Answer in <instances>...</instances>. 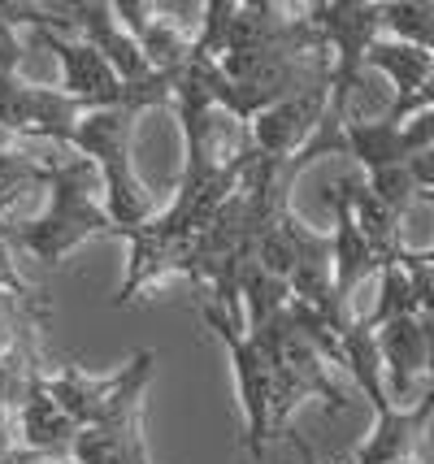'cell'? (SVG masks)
Here are the masks:
<instances>
[{
	"mask_svg": "<svg viewBox=\"0 0 434 464\" xmlns=\"http://www.w3.org/2000/svg\"><path fill=\"white\" fill-rule=\"evenodd\" d=\"M421 256H426V261H434V247H421Z\"/></svg>",
	"mask_w": 434,
	"mask_h": 464,
	"instance_id": "cell-28",
	"label": "cell"
},
{
	"mask_svg": "<svg viewBox=\"0 0 434 464\" xmlns=\"http://www.w3.org/2000/svg\"><path fill=\"white\" fill-rule=\"evenodd\" d=\"M122 26L140 40L144 57L152 61L157 74H178L191 53H196V35L191 22H205V5H166V0H113Z\"/></svg>",
	"mask_w": 434,
	"mask_h": 464,
	"instance_id": "cell-8",
	"label": "cell"
},
{
	"mask_svg": "<svg viewBox=\"0 0 434 464\" xmlns=\"http://www.w3.org/2000/svg\"><path fill=\"white\" fill-rule=\"evenodd\" d=\"M152 373H157V352L140 347L126 361V382L118 391L113 408L96 425L79 430V439L70 447V460L74 464H152L144 443V404H148Z\"/></svg>",
	"mask_w": 434,
	"mask_h": 464,
	"instance_id": "cell-6",
	"label": "cell"
},
{
	"mask_svg": "<svg viewBox=\"0 0 434 464\" xmlns=\"http://www.w3.org/2000/svg\"><path fill=\"white\" fill-rule=\"evenodd\" d=\"M126 382V364L118 369V373H104V378H96V373H87V369H79L74 361L65 364H53L48 373H43V386L53 391V400L79 421V430H87V425H96L113 408V400H118V391H122Z\"/></svg>",
	"mask_w": 434,
	"mask_h": 464,
	"instance_id": "cell-15",
	"label": "cell"
},
{
	"mask_svg": "<svg viewBox=\"0 0 434 464\" xmlns=\"http://www.w3.org/2000/svg\"><path fill=\"white\" fill-rule=\"evenodd\" d=\"M370 191L382 204H391L395 213H409L417 200H421V187H417L413 169L409 165H395V169H378V174H365Z\"/></svg>",
	"mask_w": 434,
	"mask_h": 464,
	"instance_id": "cell-21",
	"label": "cell"
},
{
	"mask_svg": "<svg viewBox=\"0 0 434 464\" xmlns=\"http://www.w3.org/2000/svg\"><path fill=\"white\" fill-rule=\"evenodd\" d=\"M370 70H378L382 79H391L395 87V104L382 113L387 121H409L413 113H421L426 104V87L434 79V53L430 48H417V44H404L395 40V35H382V40L370 48V57H365Z\"/></svg>",
	"mask_w": 434,
	"mask_h": 464,
	"instance_id": "cell-13",
	"label": "cell"
},
{
	"mask_svg": "<svg viewBox=\"0 0 434 464\" xmlns=\"http://www.w3.org/2000/svg\"><path fill=\"white\" fill-rule=\"evenodd\" d=\"M92 109L74 96H65L62 87H43L22 74H0V126L14 140H53L70 148L79 121Z\"/></svg>",
	"mask_w": 434,
	"mask_h": 464,
	"instance_id": "cell-7",
	"label": "cell"
},
{
	"mask_svg": "<svg viewBox=\"0 0 434 464\" xmlns=\"http://www.w3.org/2000/svg\"><path fill=\"white\" fill-rule=\"evenodd\" d=\"M291 283L265 274L261 265H248L244 269V308H248V330H265L274 325L283 313L291 308Z\"/></svg>",
	"mask_w": 434,
	"mask_h": 464,
	"instance_id": "cell-19",
	"label": "cell"
},
{
	"mask_svg": "<svg viewBox=\"0 0 434 464\" xmlns=\"http://www.w3.org/2000/svg\"><path fill=\"white\" fill-rule=\"evenodd\" d=\"M14 464H74V460H53V456H31V451H22Z\"/></svg>",
	"mask_w": 434,
	"mask_h": 464,
	"instance_id": "cell-26",
	"label": "cell"
},
{
	"mask_svg": "<svg viewBox=\"0 0 434 464\" xmlns=\"http://www.w3.org/2000/svg\"><path fill=\"white\" fill-rule=\"evenodd\" d=\"M18 421H22V447H26L31 456L70 460V447H74V439H79V421L53 400V391L43 386V378L31 382L26 400H22Z\"/></svg>",
	"mask_w": 434,
	"mask_h": 464,
	"instance_id": "cell-16",
	"label": "cell"
},
{
	"mask_svg": "<svg viewBox=\"0 0 434 464\" xmlns=\"http://www.w3.org/2000/svg\"><path fill=\"white\" fill-rule=\"evenodd\" d=\"M326 113H331V82H322V87H313L304 96H291V101L265 109L248 126V140L265 161L291 169L313 148V140L322 135Z\"/></svg>",
	"mask_w": 434,
	"mask_h": 464,
	"instance_id": "cell-9",
	"label": "cell"
},
{
	"mask_svg": "<svg viewBox=\"0 0 434 464\" xmlns=\"http://www.w3.org/2000/svg\"><path fill=\"white\" fill-rule=\"evenodd\" d=\"M0 152H18V143H14V135L0 126Z\"/></svg>",
	"mask_w": 434,
	"mask_h": 464,
	"instance_id": "cell-27",
	"label": "cell"
},
{
	"mask_svg": "<svg viewBox=\"0 0 434 464\" xmlns=\"http://www.w3.org/2000/svg\"><path fill=\"white\" fill-rule=\"evenodd\" d=\"M343 356L356 386L365 391V400L373 404V430L370 439L352 451L343 464H409L421 460V443H426V430L434 421V386L409 408L391 404V391H387V369H382V352H378V334L370 325L356 322L343 334Z\"/></svg>",
	"mask_w": 434,
	"mask_h": 464,
	"instance_id": "cell-2",
	"label": "cell"
},
{
	"mask_svg": "<svg viewBox=\"0 0 434 464\" xmlns=\"http://www.w3.org/2000/svg\"><path fill=\"white\" fill-rule=\"evenodd\" d=\"M421 200H426V204H434V191H426V196H421Z\"/></svg>",
	"mask_w": 434,
	"mask_h": 464,
	"instance_id": "cell-29",
	"label": "cell"
},
{
	"mask_svg": "<svg viewBox=\"0 0 434 464\" xmlns=\"http://www.w3.org/2000/svg\"><path fill=\"white\" fill-rule=\"evenodd\" d=\"M140 109H96L79 121L70 152L96 161L104 179V204L113 222L126 230V239L157 218V200L135 174V130H140Z\"/></svg>",
	"mask_w": 434,
	"mask_h": 464,
	"instance_id": "cell-3",
	"label": "cell"
},
{
	"mask_svg": "<svg viewBox=\"0 0 434 464\" xmlns=\"http://www.w3.org/2000/svg\"><path fill=\"white\" fill-rule=\"evenodd\" d=\"M287 439H291V447H295V456H300V464H322L317 456H313V447L304 443V439H300L295 430H287Z\"/></svg>",
	"mask_w": 434,
	"mask_h": 464,
	"instance_id": "cell-25",
	"label": "cell"
},
{
	"mask_svg": "<svg viewBox=\"0 0 434 464\" xmlns=\"http://www.w3.org/2000/svg\"><path fill=\"white\" fill-rule=\"evenodd\" d=\"M409 169H413L421 196H426V191H434V148H430V152H421V157H413V161H409Z\"/></svg>",
	"mask_w": 434,
	"mask_h": 464,
	"instance_id": "cell-24",
	"label": "cell"
},
{
	"mask_svg": "<svg viewBox=\"0 0 434 464\" xmlns=\"http://www.w3.org/2000/svg\"><path fill=\"white\" fill-rule=\"evenodd\" d=\"M74 31H79V40H87L104 61H109V65H113V70H118V79H122L126 87H144V82L157 79L152 61L144 57L140 40L122 26L118 9H113V0H87V5H74Z\"/></svg>",
	"mask_w": 434,
	"mask_h": 464,
	"instance_id": "cell-12",
	"label": "cell"
},
{
	"mask_svg": "<svg viewBox=\"0 0 434 464\" xmlns=\"http://www.w3.org/2000/svg\"><path fill=\"white\" fill-rule=\"evenodd\" d=\"M0 291H9V295H18V300H43L40 291L22 278L18 261H14V243H9L5 222H0Z\"/></svg>",
	"mask_w": 434,
	"mask_h": 464,
	"instance_id": "cell-22",
	"label": "cell"
},
{
	"mask_svg": "<svg viewBox=\"0 0 434 464\" xmlns=\"http://www.w3.org/2000/svg\"><path fill=\"white\" fill-rule=\"evenodd\" d=\"M326 208L334 218V300L348 308L352 291L365 283L370 274H382V256L373 252V243L365 239V230L356 226V213H352V174L339 179L334 187H326Z\"/></svg>",
	"mask_w": 434,
	"mask_h": 464,
	"instance_id": "cell-11",
	"label": "cell"
},
{
	"mask_svg": "<svg viewBox=\"0 0 434 464\" xmlns=\"http://www.w3.org/2000/svg\"><path fill=\"white\" fill-rule=\"evenodd\" d=\"M252 334L261 339V347L274 361V425H278V434H287L291 412L309 400H322L334 417L348 412V391L334 378V364L295 330L291 313H283L274 325L252 330Z\"/></svg>",
	"mask_w": 434,
	"mask_h": 464,
	"instance_id": "cell-5",
	"label": "cell"
},
{
	"mask_svg": "<svg viewBox=\"0 0 434 464\" xmlns=\"http://www.w3.org/2000/svg\"><path fill=\"white\" fill-rule=\"evenodd\" d=\"M40 48H48L57 65H62V87L65 96L83 101L92 113L96 109H135L130 104V87L118 79V70L79 35H62V31H31Z\"/></svg>",
	"mask_w": 434,
	"mask_h": 464,
	"instance_id": "cell-10",
	"label": "cell"
},
{
	"mask_svg": "<svg viewBox=\"0 0 434 464\" xmlns=\"http://www.w3.org/2000/svg\"><path fill=\"white\" fill-rule=\"evenodd\" d=\"M378 352H382L391 400H409L417 378H430V330L421 317H400V322L382 325Z\"/></svg>",
	"mask_w": 434,
	"mask_h": 464,
	"instance_id": "cell-14",
	"label": "cell"
},
{
	"mask_svg": "<svg viewBox=\"0 0 434 464\" xmlns=\"http://www.w3.org/2000/svg\"><path fill=\"white\" fill-rule=\"evenodd\" d=\"M196 313L200 322L222 339L230 356V369H235V391H239V412H244V456L248 460H265L269 443L278 439V425H274V361L261 347V339L252 334L244 317H230L222 304H213L200 291L196 295Z\"/></svg>",
	"mask_w": 434,
	"mask_h": 464,
	"instance_id": "cell-4",
	"label": "cell"
},
{
	"mask_svg": "<svg viewBox=\"0 0 434 464\" xmlns=\"http://www.w3.org/2000/svg\"><path fill=\"white\" fill-rule=\"evenodd\" d=\"M43 182H48V161L31 152H0V222L31 187H43Z\"/></svg>",
	"mask_w": 434,
	"mask_h": 464,
	"instance_id": "cell-20",
	"label": "cell"
},
{
	"mask_svg": "<svg viewBox=\"0 0 434 464\" xmlns=\"http://www.w3.org/2000/svg\"><path fill=\"white\" fill-rule=\"evenodd\" d=\"M43 187L53 191V200H48L40 218L5 226L14 252H26L31 261L57 269L70 252H79L92 239H126V230L113 222V213L104 204V179L96 161H87V157L65 148V157L48 161V182Z\"/></svg>",
	"mask_w": 434,
	"mask_h": 464,
	"instance_id": "cell-1",
	"label": "cell"
},
{
	"mask_svg": "<svg viewBox=\"0 0 434 464\" xmlns=\"http://www.w3.org/2000/svg\"><path fill=\"white\" fill-rule=\"evenodd\" d=\"M22 65V40H18V26L9 22L5 5H0V74H18Z\"/></svg>",
	"mask_w": 434,
	"mask_h": 464,
	"instance_id": "cell-23",
	"label": "cell"
},
{
	"mask_svg": "<svg viewBox=\"0 0 434 464\" xmlns=\"http://www.w3.org/2000/svg\"><path fill=\"white\" fill-rule=\"evenodd\" d=\"M400 317H421V308H417V291H413L409 269H404L400 256H395V261L382 265V274H378V304H373L370 317H361V322L378 334L382 325L400 322Z\"/></svg>",
	"mask_w": 434,
	"mask_h": 464,
	"instance_id": "cell-18",
	"label": "cell"
},
{
	"mask_svg": "<svg viewBox=\"0 0 434 464\" xmlns=\"http://www.w3.org/2000/svg\"><path fill=\"white\" fill-rule=\"evenodd\" d=\"M352 213H356V226L365 230V239L373 243V252H378L382 261H395V256L404 252V243H400L404 213H395L391 204L378 200L370 191V182L356 179V174H352Z\"/></svg>",
	"mask_w": 434,
	"mask_h": 464,
	"instance_id": "cell-17",
	"label": "cell"
}]
</instances>
